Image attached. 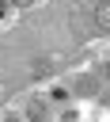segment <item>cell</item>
I'll list each match as a JSON object with an SVG mask.
<instances>
[{"label":"cell","mask_w":110,"mask_h":122,"mask_svg":"<svg viewBox=\"0 0 110 122\" xmlns=\"http://www.w3.org/2000/svg\"><path fill=\"white\" fill-rule=\"evenodd\" d=\"M95 19H99V27H102V30H110V0H102V4H99Z\"/></svg>","instance_id":"obj_1"},{"label":"cell","mask_w":110,"mask_h":122,"mask_svg":"<svg viewBox=\"0 0 110 122\" xmlns=\"http://www.w3.org/2000/svg\"><path fill=\"white\" fill-rule=\"evenodd\" d=\"M42 114H46V103L34 99V103H30V118H42Z\"/></svg>","instance_id":"obj_2"},{"label":"cell","mask_w":110,"mask_h":122,"mask_svg":"<svg viewBox=\"0 0 110 122\" xmlns=\"http://www.w3.org/2000/svg\"><path fill=\"white\" fill-rule=\"evenodd\" d=\"M11 4H15V8H30L34 0H11Z\"/></svg>","instance_id":"obj_3"},{"label":"cell","mask_w":110,"mask_h":122,"mask_svg":"<svg viewBox=\"0 0 110 122\" xmlns=\"http://www.w3.org/2000/svg\"><path fill=\"white\" fill-rule=\"evenodd\" d=\"M0 19H4V0H0Z\"/></svg>","instance_id":"obj_4"}]
</instances>
